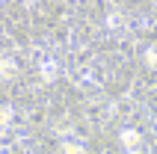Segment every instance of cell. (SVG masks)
Listing matches in <instances>:
<instances>
[{"label": "cell", "instance_id": "obj_1", "mask_svg": "<svg viewBox=\"0 0 157 154\" xmlns=\"http://www.w3.org/2000/svg\"><path fill=\"white\" fill-rule=\"evenodd\" d=\"M15 71V65H12V60H6V56H0V77H9Z\"/></svg>", "mask_w": 157, "mask_h": 154}]
</instances>
